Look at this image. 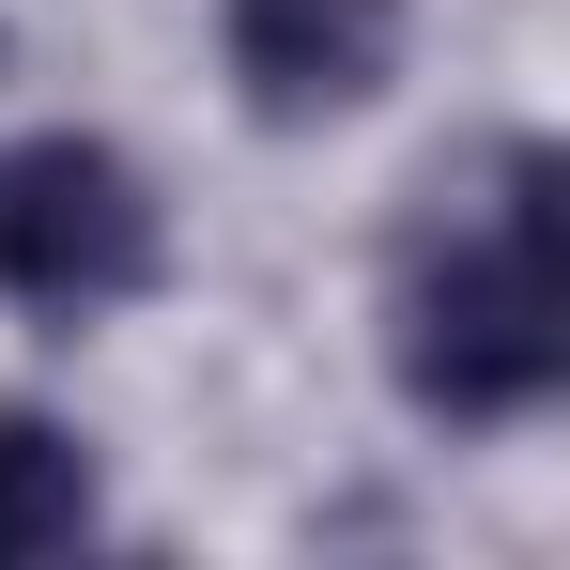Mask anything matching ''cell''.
Segmentation results:
<instances>
[{"label": "cell", "instance_id": "cell-1", "mask_svg": "<svg viewBox=\"0 0 570 570\" xmlns=\"http://www.w3.org/2000/svg\"><path fill=\"white\" fill-rule=\"evenodd\" d=\"M570 371V232L556 155H493V200L448 216L401 278V385L432 416H524Z\"/></svg>", "mask_w": 570, "mask_h": 570}, {"label": "cell", "instance_id": "cell-2", "mask_svg": "<svg viewBox=\"0 0 570 570\" xmlns=\"http://www.w3.org/2000/svg\"><path fill=\"white\" fill-rule=\"evenodd\" d=\"M155 278V200L108 139H16L0 155V293L16 308H108Z\"/></svg>", "mask_w": 570, "mask_h": 570}, {"label": "cell", "instance_id": "cell-3", "mask_svg": "<svg viewBox=\"0 0 570 570\" xmlns=\"http://www.w3.org/2000/svg\"><path fill=\"white\" fill-rule=\"evenodd\" d=\"M232 78L263 124H324L385 78V0H232Z\"/></svg>", "mask_w": 570, "mask_h": 570}, {"label": "cell", "instance_id": "cell-4", "mask_svg": "<svg viewBox=\"0 0 570 570\" xmlns=\"http://www.w3.org/2000/svg\"><path fill=\"white\" fill-rule=\"evenodd\" d=\"M78 524H94V463H78V432H47V416L0 401V570H16V556H62Z\"/></svg>", "mask_w": 570, "mask_h": 570}]
</instances>
